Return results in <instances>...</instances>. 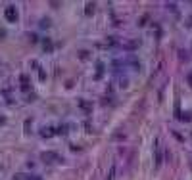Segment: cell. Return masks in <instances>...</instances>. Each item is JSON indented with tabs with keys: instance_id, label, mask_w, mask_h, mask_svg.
<instances>
[{
	"instance_id": "6da1fadb",
	"label": "cell",
	"mask_w": 192,
	"mask_h": 180,
	"mask_svg": "<svg viewBox=\"0 0 192 180\" xmlns=\"http://www.w3.org/2000/svg\"><path fill=\"white\" fill-rule=\"evenodd\" d=\"M4 15H6V19L10 21V23L17 21V10H15V6H8L6 12H4Z\"/></svg>"
},
{
	"instance_id": "7a4b0ae2",
	"label": "cell",
	"mask_w": 192,
	"mask_h": 180,
	"mask_svg": "<svg viewBox=\"0 0 192 180\" xmlns=\"http://www.w3.org/2000/svg\"><path fill=\"white\" fill-rule=\"evenodd\" d=\"M42 159H44L46 163H52V161H60V155H58V153L48 151V153H42Z\"/></svg>"
},
{
	"instance_id": "3957f363",
	"label": "cell",
	"mask_w": 192,
	"mask_h": 180,
	"mask_svg": "<svg viewBox=\"0 0 192 180\" xmlns=\"http://www.w3.org/2000/svg\"><path fill=\"white\" fill-rule=\"evenodd\" d=\"M94 12V4H87V15H90Z\"/></svg>"
},
{
	"instance_id": "277c9868",
	"label": "cell",
	"mask_w": 192,
	"mask_h": 180,
	"mask_svg": "<svg viewBox=\"0 0 192 180\" xmlns=\"http://www.w3.org/2000/svg\"><path fill=\"white\" fill-rule=\"evenodd\" d=\"M52 134V129H42V136H50Z\"/></svg>"
},
{
	"instance_id": "5b68a950",
	"label": "cell",
	"mask_w": 192,
	"mask_h": 180,
	"mask_svg": "<svg viewBox=\"0 0 192 180\" xmlns=\"http://www.w3.org/2000/svg\"><path fill=\"white\" fill-rule=\"evenodd\" d=\"M113 174H115V167H112V171H110V176H108V180H113Z\"/></svg>"
},
{
	"instance_id": "8992f818",
	"label": "cell",
	"mask_w": 192,
	"mask_h": 180,
	"mask_svg": "<svg viewBox=\"0 0 192 180\" xmlns=\"http://www.w3.org/2000/svg\"><path fill=\"white\" fill-rule=\"evenodd\" d=\"M4 121H6V119H4V115H0V125H4Z\"/></svg>"
},
{
	"instance_id": "52a82bcc",
	"label": "cell",
	"mask_w": 192,
	"mask_h": 180,
	"mask_svg": "<svg viewBox=\"0 0 192 180\" xmlns=\"http://www.w3.org/2000/svg\"><path fill=\"white\" fill-rule=\"evenodd\" d=\"M29 180H40L39 176H29Z\"/></svg>"
},
{
	"instance_id": "ba28073f",
	"label": "cell",
	"mask_w": 192,
	"mask_h": 180,
	"mask_svg": "<svg viewBox=\"0 0 192 180\" xmlns=\"http://www.w3.org/2000/svg\"><path fill=\"white\" fill-rule=\"evenodd\" d=\"M188 81H190V84H192V73H190V77H188Z\"/></svg>"
}]
</instances>
